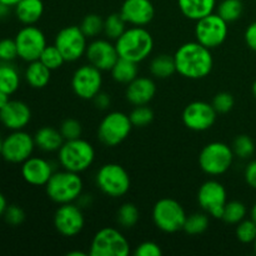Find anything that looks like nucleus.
Instances as JSON below:
<instances>
[{
	"mask_svg": "<svg viewBox=\"0 0 256 256\" xmlns=\"http://www.w3.org/2000/svg\"><path fill=\"white\" fill-rule=\"evenodd\" d=\"M176 72L188 79H202L212 72L214 60L210 49L198 42L182 44L174 54Z\"/></svg>",
	"mask_w": 256,
	"mask_h": 256,
	"instance_id": "obj_1",
	"label": "nucleus"
},
{
	"mask_svg": "<svg viewBox=\"0 0 256 256\" xmlns=\"http://www.w3.org/2000/svg\"><path fill=\"white\" fill-rule=\"evenodd\" d=\"M115 42L119 56L138 64L146 59L154 49L152 34L142 26L129 28Z\"/></svg>",
	"mask_w": 256,
	"mask_h": 256,
	"instance_id": "obj_2",
	"label": "nucleus"
},
{
	"mask_svg": "<svg viewBox=\"0 0 256 256\" xmlns=\"http://www.w3.org/2000/svg\"><path fill=\"white\" fill-rule=\"evenodd\" d=\"M58 158L62 169L80 174L92 166L95 159V150L89 142L82 138L65 140L58 150Z\"/></svg>",
	"mask_w": 256,
	"mask_h": 256,
	"instance_id": "obj_3",
	"label": "nucleus"
},
{
	"mask_svg": "<svg viewBox=\"0 0 256 256\" xmlns=\"http://www.w3.org/2000/svg\"><path fill=\"white\" fill-rule=\"evenodd\" d=\"M82 180L78 172L62 170L54 172L45 185L49 199L56 204H69L79 199L82 192Z\"/></svg>",
	"mask_w": 256,
	"mask_h": 256,
	"instance_id": "obj_4",
	"label": "nucleus"
},
{
	"mask_svg": "<svg viewBox=\"0 0 256 256\" xmlns=\"http://www.w3.org/2000/svg\"><path fill=\"white\" fill-rule=\"evenodd\" d=\"M234 156V152L229 145L214 142L202 148L199 155V165L205 174L218 176L230 169Z\"/></svg>",
	"mask_w": 256,
	"mask_h": 256,
	"instance_id": "obj_5",
	"label": "nucleus"
},
{
	"mask_svg": "<svg viewBox=\"0 0 256 256\" xmlns=\"http://www.w3.org/2000/svg\"><path fill=\"white\" fill-rule=\"evenodd\" d=\"M186 212L184 208L174 199L159 200L152 208V220L158 229L164 232H176L184 229Z\"/></svg>",
	"mask_w": 256,
	"mask_h": 256,
	"instance_id": "obj_6",
	"label": "nucleus"
},
{
	"mask_svg": "<svg viewBox=\"0 0 256 256\" xmlns=\"http://www.w3.org/2000/svg\"><path fill=\"white\" fill-rule=\"evenodd\" d=\"M130 244L114 228H104L95 234L90 245V256H128Z\"/></svg>",
	"mask_w": 256,
	"mask_h": 256,
	"instance_id": "obj_7",
	"label": "nucleus"
},
{
	"mask_svg": "<svg viewBox=\"0 0 256 256\" xmlns=\"http://www.w3.org/2000/svg\"><path fill=\"white\" fill-rule=\"evenodd\" d=\"M96 185L105 195L120 198L130 189V176L126 170L119 164H105L98 172Z\"/></svg>",
	"mask_w": 256,
	"mask_h": 256,
	"instance_id": "obj_8",
	"label": "nucleus"
},
{
	"mask_svg": "<svg viewBox=\"0 0 256 256\" xmlns=\"http://www.w3.org/2000/svg\"><path fill=\"white\" fill-rule=\"evenodd\" d=\"M132 129V124L129 115L122 112H112L100 122L98 138L106 146H116L129 136Z\"/></svg>",
	"mask_w": 256,
	"mask_h": 256,
	"instance_id": "obj_9",
	"label": "nucleus"
},
{
	"mask_svg": "<svg viewBox=\"0 0 256 256\" xmlns=\"http://www.w3.org/2000/svg\"><path fill=\"white\" fill-rule=\"evenodd\" d=\"M229 26L228 22L219 14H209L198 20L195 25V38L196 42L206 46L208 49H215L226 40Z\"/></svg>",
	"mask_w": 256,
	"mask_h": 256,
	"instance_id": "obj_10",
	"label": "nucleus"
},
{
	"mask_svg": "<svg viewBox=\"0 0 256 256\" xmlns=\"http://www.w3.org/2000/svg\"><path fill=\"white\" fill-rule=\"evenodd\" d=\"M34 136L24 130H14L2 140V156L12 164H22L35 149Z\"/></svg>",
	"mask_w": 256,
	"mask_h": 256,
	"instance_id": "obj_11",
	"label": "nucleus"
},
{
	"mask_svg": "<svg viewBox=\"0 0 256 256\" xmlns=\"http://www.w3.org/2000/svg\"><path fill=\"white\" fill-rule=\"evenodd\" d=\"M88 38L80 26H66L60 30L55 36L54 45L60 50L65 62H76L85 55L88 48Z\"/></svg>",
	"mask_w": 256,
	"mask_h": 256,
	"instance_id": "obj_12",
	"label": "nucleus"
},
{
	"mask_svg": "<svg viewBox=\"0 0 256 256\" xmlns=\"http://www.w3.org/2000/svg\"><path fill=\"white\" fill-rule=\"evenodd\" d=\"M18 55L24 62H30L39 60L42 50L46 46V38L39 28L34 25H25L15 36Z\"/></svg>",
	"mask_w": 256,
	"mask_h": 256,
	"instance_id": "obj_13",
	"label": "nucleus"
},
{
	"mask_svg": "<svg viewBox=\"0 0 256 256\" xmlns=\"http://www.w3.org/2000/svg\"><path fill=\"white\" fill-rule=\"evenodd\" d=\"M102 85V70L95 68L94 65H82L75 70L72 79V92L80 99L90 100L94 99L99 94Z\"/></svg>",
	"mask_w": 256,
	"mask_h": 256,
	"instance_id": "obj_14",
	"label": "nucleus"
},
{
	"mask_svg": "<svg viewBox=\"0 0 256 256\" xmlns=\"http://www.w3.org/2000/svg\"><path fill=\"white\" fill-rule=\"evenodd\" d=\"M198 202L210 216L222 219L228 202L226 189L216 180H208L198 192Z\"/></svg>",
	"mask_w": 256,
	"mask_h": 256,
	"instance_id": "obj_15",
	"label": "nucleus"
},
{
	"mask_svg": "<svg viewBox=\"0 0 256 256\" xmlns=\"http://www.w3.org/2000/svg\"><path fill=\"white\" fill-rule=\"evenodd\" d=\"M85 219L82 209L78 205L69 202L58 208L54 215V226L60 235L72 238L84 229Z\"/></svg>",
	"mask_w": 256,
	"mask_h": 256,
	"instance_id": "obj_16",
	"label": "nucleus"
},
{
	"mask_svg": "<svg viewBox=\"0 0 256 256\" xmlns=\"http://www.w3.org/2000/svg\"><path fill=\"white\" fill-rule=\"evenodd\" d=\"M216 110L212 104L205 102H190L182 112V122L194 132H204L210 129L216 120Z\"/></svg>",
	"mask_w": 256,
	"mask_h": 256,
	"instance_id": "obj_17",
	"label": "nucleus"
},
{
	"mask_svg": "<svg viewBox=\"0 0 256 256\" xmlns=\"http://www.w3.org/2000/svg\"><path fill=\"white\" fill-rule=\"evenodd\" d=\"M85 55L89 60V64L94 65L102 72L112 70L120 58L115 44H112L109 40L105 39H96L90 42L86 48Z\"/></svg>",
	"mask_w": 256,
	"mask_h": 256,
	"instance_id": "obj_18",
	"label": "nucleus"
},
{
	"mask_svg": "<svg viewBox=\"0 0 256 256\" xmlns=\"http://www.w3.org/2000/svg\"><path fill=\"white\" fill-rule=\"evenodd\" d=\"M32 119V110L29 105L20 100H9L2 109H0V122L6 129L24 130Z\"/></svg>",
	"mask_w": 256,
	"mask_h": 256,
	"instance_id": "obj_19",
	"label": "nucleus"
},
{
	"mask_svg": "<svg viewBox=\"0 0 256 256\" xmlns=\"http://www.w3.org/2000/svg\"><path fill=\"white\" fill-rule=\"evenodd\" d=\"M120 14L128 24L145 26L154 19L155 9L150 0H125Z\"/></svg>",
	"mask_w": 256,
	"mask_h": 256,
	"instance_id": "obj_20",
	"label": "nucleus"
},
{
	"mask_svg": "<svg viewBox=\"0 0 256 256\" xmlns=\"http://www.w3.org/2000/svg\"><path fill=\"white\" fill-rule=\"evenodd\" d=\"M52 174V165L42 158L30 156L22 164V178L28 184L34 186H45Z\"/></svg>",
	"mask_w": 256,
	"mask_h": 256,
	"instance_id": "obj_21",
	"label": "nucleus"
},
{
	"mask_svg": "<svg viewBox=\"0 0 256 256\" xmlns=\"http://www.w3.org/2000/svg\"><path fill=\"white\" fill-rule=\"evenodd\" d=\"M156 94V85L150 78L138 76L128 84L126 99L130 104L139 106L148 105Z\"/></svg>",
	"mask_w": 256,
	"mask_h": 256,
	"instance_id": "obj_22",
	"label": "nucleus"
},
{
	"mask_svg": "<svg viewBox=\"0 0 256 256\" xmlns=\"http://www.w3.org/2000/svg\"><path fill=\"white\" fill-rule=\"evenodd\" d=\"M178 5L185 18L198 22L214 12L216 0H178Z\"/></svg>",
	"mask_w": 256,
	"mask_h": 256,
	"instance_id": "obj_23",
	"label": "nucleus"
},
{
	"mask_svg": "<svg viewBox=\"0 0 256 256\" xmlns=\"http://www.w3.org/2000/svg\"><path fill=\"white\" fill-rule=\"evenodd\" d=\"M14 9L15 16L24 25H34L44 14L42 0H20Z\"/></svg>",
	"mask_w": 256,
	"mask_h": 256,
	"instance_id": "obj_24",
	"label": "nucleus"
},
{
	"mask_svg": "<svg viewBox=\"0 0 256 256\" xmlns=\"http://www.w3.org/2000/svg\"><path fill=\"white\" fill-rule=\"evenodd\" d=\"M35 145L40 150L46 152H58L62 142H65L60 130L54 129L52 126H42L35 132L34 135Z\"/></svg>",
	"mask_w": 256,
	"mask_h": 256,
	"instance_id": "obj_25",
	"label": "nucleus"
},
{
	"mask_svg": "<svg viewBox=\"0 0 256 256\" xmlns=\"http://www.w3.org/2000/svg\"><path fill=\"white\" fill-rule=\"evenodd\" d=\"M24 76L30 86L34 89H42L49 84L52 70L45 66L40 60H34L29 62Z\"/></svg>",
	"mask_w": 256,
	"mask_h": 256,
	"instance_id": "obj_26",
	"label": "nucleus"
},
{
	"mask_svg": "<svg viewBox=\"0 0 256 256\" xmlns=\"http://www.w3.org/2000/svg\"><path fill=\"white\" fill-rule=\"evenodd\" d=\"M110 72L115 82L120 84H129L138 78L139 66H138V62L125 59V58H119Z\"/></svg>",
	"mask_w": 256,
	"mask_h": 256,
	"instance_id": "obj_27",
	"label": "nucleus"
},
{
	"mask_svg": "<svg viewBox=\"0 0 256 256\" xmlns=\"http://www.w3.org/2000/svg\"><path fill=\"white\" fill-rule=\"evenodd\" d=\"M20 86V74L12 62H0V90L12 95Z\"/></svg>",
	"mask_w": 256,
	"mask_h": 256,
	"instance_id": "obj_28",
	"label": "nucleus"
},
{
	"mask_svg": "<svg viewBox=\"0 0 256 256\" xmlns=\"http://www.w3.org/2000/svg\"><path fill=\"white\" fill-rule=\"evenodd\" d=\"M176 72L174 56L162 54L155 56L150 62V72L158 79H166Z\"/></svg>",
	"mask_w": 256,
	"mask_h": 256,
	"instance_id": "obj_29",
	"label": "nucleus"
},
{
	"mask_svg": "<svg viewBox=\"0 0 256 256\" xmlns=\"http://www.w3.org/2000/svg\"><path fill=\"white\" fill-rule=\"evenodd\" d=\"M242 12H244V4L242 0H222L218 6V14L226 22L239 20Z\"/></svg>",
	"mask_w": 256,
	"mask_h": 256,
	"instance_id": "obj_30",
	"label": "nucleus"
},
{
	"mask_svg": "<svg viewBox=\"0 0 256 256\" xmlns=\"http://www.w3.org/2000/svg\"><path fill=\"white\" fill-rule=\"evenodd\" d=\"M140 218L139 209L136 205L132 204V202H125L119 208L116 214L118 224L124 229H132L138 224Z\"/></svg>",
	"mask_w": 256,
	"mask_h": 256,
	"instance_id": "obj_31",
	"label": "nucleus"
},
{
	"mask_svg": "<svg viewBox=\"0 0 256 256\" xmlns=\"http://www.w3.org/2000/svg\"><path fill=\"white\" fill-rule=\"evenodd\" d=\"M126 24L120 12H114L104 20V34L108 39L116 40L126 30Z\"/></svg>",
	"mask_w": 256,
	"mask_h": 256,
	"instance_id": "obj_32",
	"label": "nucleus"
},
{
	"mask_svg": "<svg viewBox=\"0 0 256 256\" xmlns=\"http://www.w3.org/2000/svg\"><path fill=\"white\" fill-rule=\"evenodd\" d=\"M246 206L245 204H242V202H228L224 208V214H222V219L224 220L226 224H232L238 225L240 222L245 219L246 216Z\"/></svg>",
	"mask_w": 256,
	"mask_h": 256,
	"instance_id": "obj_33",
	"label": "nucleus"
},
{
	"mask_svg": "<svg viewBox=\"0 0 256 256\" xmlns=\"http://www.w3.org/2000/svg\"><path fill=\"white\" fill-rule=\"evenodd\" d=\"M209 218L206 214H200V212H195V214L186 216L184 224V232L189 235H199L202 234L205 230L209 228Z\"/></svg>",
	"mask_w": 256,
	"mask_h": 256,
	"instance_id": "obj_34",
	"label": "nucleus"
},
{
	"mask_svg": "<svg viewBox=\"0 0 256 256\" xmlns=\"http://www.w3.org/2000/svg\"><path fill=\"white\" fill-rule=\"evenodd\" d=\"M39 60L45 65V66L49 68L52 72V70H56L59 69V68H62V64L65 62L64 56H62L60 50L58 49L55 45H46L45 49L42 50Z\"/></svg>",
	"mask_w": 256,
	"mask_h": 256,
	"instance_id": "obj_35",
	"label": "nucleus"
},
{
	"mask_svg": "<svg viewBox=\"0 0 256 256\" xmlns=\"http://www.w3.org/2000/svg\"><path fill=\"white\" fill-rule=\"evenodd\" d=\"M232 149L235 156L240 159H249L255 152V142L249 135H239L235 138Z\"/></svg>",
	"mask_w": 256,
	"mask_h": 256,
	"instance_id": "obj_36",
	"label": "nucleus"
},
{
	"mask_svg": "<svg viewBox=\"0 0 256 256\" xmlns=\"http://www.w3.org/2000/svg\"><path fill=\"white\" fill-rule=\"evenodd\" d=\"M80 29L86 38H95L104 32V20L96 14H89L82 19Z\"/></svg>",
	"mask_w": 256,
	"mask_h": 256,
	"instance_id": "obj_37",
	"label": "nucleus"
},
{
	"mask_svg": "<svg viewBox=\"0 0 256 256\" xmlns=\"http://www.w3.org/2000/svg\"><path fill=\"white\" fill-rule=\"evenodd\" d=\"M236 238L242 244H254L256 239V222L252 219H244L236 226Z\"/></svg>",
	"mask_w": 256,
	"mask_h": 256,
	"instance_id": "obj_38",
	"label": "nucleus"
},
{
	"mask_svg": "<svg viewBox=\"0 0 256 256\" xmlns=\"http://www.w3.org/2000/svg\"><path fill=\"white\" fill-rule=\"evenodd\" d=\"M129 118L132 120V126L144 128L152 122L154 112L146 105H139V106H135V109L130 112Z\"/></svg>",
	"mask_w": 256,
	"mask_h": 256,
	"instance_id": "obj_39",
	"label": "nucleus"
},
{
	"mask_svg": "<svg viewBox=\"0 0 256 256\" xmlns=\"http://www.w3.org/2000/svg\"><path fill=\"white\" fill-rule=\"evenodd\" d=\"M16 58H19V55H18V48L15 39L5 38V39L0 40V62H12Z\"/></svg>",
	"mask_w": 256,
	"mask_h": 256,
	"instance_id": "obj_40",
	"label": "nucleus"
},
{
	"mask_svg": "<svg viewBox=\"0 0 256 256\" xmlns=\"http://www.w3.org/2000/svg\"><path fill=\"white\" fill-rule=\"evenodd\" d=\"M60 132H62L64 140L79 139L82 132V124L75 119H66L60 125Z\"/></svg>",
	"mask_w": 256,
	"mask_h": 256,
	"instance_id": "obj_41",
	"label": "nucleus"
},
{
	"mask_svg": "<svg viewBox=\"0 0 256 256\" xmlns=\"http://www.w3.org/2000/svg\"><path fill=\"white\" fill-rule=\"evenodd\" d=\"M212 104L214 106V109L216 110V112H219V114H226V112H229L234 108L235 100L232 94L224 92L215 95Z\"/></svg>",
	"mask_w": 256,
	"mask_h": 256,
	"instance_id": "obj_42",
	"label": "nucleus"
},
{
	"mask_svg": "<svg viewBox=\"0 0 256 256\" xmlns=\"http://www.w3.org/2000/svg\"><path fill=\"white\" fill-rule=\"evenodd\" d=\"M4 219L12 226H19L20 224H22L25 220V212L18 205H8L6 210L4 212Z\"/></svg>",
	"mask_w": 256,
	"mask_h": 256,
	"instance_id": "obj_43",
	"label": "nucleus"
},
{
	"mask_svg": "<svg viewBox=\"0 0 256 256\" xmlns=\"http://www.w3.org/2000/svg\"><path fill=\"white\" fill-rule=\"evenodd\" d=\"M134 254L135 256H160L162 252L156 242H144L136 248Z\"/></svg>",
	"mask_w": 256,
	"mask_h": 256,
	"instance_id": "obj_44",
	"label": "nucleus"
},
{
	"mask_svg": "<svg viewBox=\"0 0 256 256\" xmlns=\"http://www.w3.org/2000/svg\"><path fill=\"white\" fill-rule=\"evenodd\" d=\"M245 182L252 189L256 190V160H252L245 168Z\"/></svg>",
	"mask_w": 256,
	"mask_h": 256,
	"instance_id": "obj_45",
	"label": "nucleus"
},
{
	"mask_svg": "<svg viewBox=\"0 0 256 256\" xmlns=\"http://www.w3.org/2000/svg\"><path fill=\"white\" fill-rule=\"evenodd\" d=\"M245 42H246L248 46L256 52V22H252L249 26L246 28L244 34Z\"/></svg>",
	"mask_w": 256,
	"mask_h": 256,
	"instance_id": "obj_46",
	"label": "nucleus"
},
{
	"mask_svg": "<svg viewBox=\"0 0 256 256\" xmlns=\"http://www.w3.org/2000/svg\"><path fill=\"white\" fill-rule=\"evenodd\" d=\"M94 104L95 106L98 108V109L100 110H105L108 109V108L110 106V102H112V100H110V96L106 94V92H100L99 94H96L94 96Z\"/></svg>",
	"mask_w": 256,
	"mask_h": 256,
	"instance_id": "obj_47",
	"label": "nucleus"
},
{
	"mask_svg": "<svg viewBox=\"0 0 256 256\" xmlns=\"http://www.w3.org/2000/svg\"><path fill=\"white\" fill-rule=\"evenodd\" d=\"M12 12V6L9 5L4 4V2H0V20H5L8 19V16L10 15Z\"/></svg>",
	"mask_w": 256,
	"mask_h": 256,
	"instance_id": "obj_48",
	"label": "nucleus"
},
{
	"mask_svg": "<svg viewBox=\"0 0 256 256\" xmlns=\"http://www.w3.org/2000/svg\"><path fill=\"white\" fill-rule=\"evenodd\" d=\"M9 94H6L5 92H2V90H0V109H2V108L5 106V105L9 102Z\"/></svg>",
	"mask_w": 256,
	"mask_h": 256,
	"instance_id": "obj_49",
	"label": "nucleus"
},
{
	"mask_svg": "<svg viewBox=\"0 0 256 256\" xmlns=\"http://www.w3.org/2000/svg\"><path fill=\"white\" fill-rule=\"evenodd\" d=\"M6 208H8L6 199H5L4 195H2V192H0V216H2V215H4V212H5V210H6Z\"/></svg>",
	"mask_w": 256,
	"mask_h": 256,
	"instance_id": "obj_50",
	"label": "nucleus"
},
{
	"mask_svg": "<svg viewBox=\"0 0 256 256\" xmlns=\"http://www.w3.org/2000/svg\"><path fill=\"white\" fill-rule=\"evenodd\" d=\"M0 2H4V4H6V5H9V6L15 8V6H16L18 2H20V0H0Z\"/></svg>",
	"mask_w": 256,
	"mask_h": 256,
	"instance_id": "obj_51",
	"label": "nucleus"
},
{
	"mask_svg": "<svg viewBox=\"0 0 256 256\" xmlns=\"http://www.w3.org/2000/svg\"><path fill=\"white\" fill-rule=\"evenodd\" d=\"M68 256H86V254L82 252H68Z\"/></svg>",
	"mask_w": 256,
	"mask_h": 256,
	"instance_id": "obj_52",
	"label": "nucleus"
},
{
	"mask_svg": "<svg viewBox=\"0 0 256 256\" xmlns=\"http://www.w3.org/2000/svg\"><path fill=\"white\" fill-rule=\"evenodd\" d=\"M250 215H252V219L256 222V202L254 204V206L252 208V212H250Z\"/></svg>",
	"mask_w": 256,
	"mask_h": 256,
	"instance_id": "obj_53",
	"label": "nucleus"
},
{
	"mask_svg": "<svg viewBox=\"0 0 256 256\" xmlns=\"http://www.w3.org/2000/svg\"><path fill=\"white\" fill-rule=\"evenodd\" d=\"M252 95H254V98L256 99V80L254 82V84H252Z\"/></svg>",
	"mask_w": 256,
	"mask_h": 256,
	"instance_id": "obj_54",
	"label": "nucleus"
},
{
	"mask_svg": "<svg viewBox=\"0 0 256 256\" xmlns=\"http://www.w3.org/2000/svg\"><path fill=\"white\" fill-rule=\"evenodd\" d=\"M2 140L4 139L0 140V155H2Z\"/></svg>",
	"mask_w": 256,
	"mask_h": 256,
	"instance_id": "obj_55",
	"label": "nucleus"
},
{
	"mask_svg": "<svg viewBox=\"0 0 256 256\" xmlns=\"http://www.w3.org/2000/svg\"><path fill=\"white\" fill-rule=\"evenodd\" d=\"M254 249H255V252H256V239H255V242H254Z\"/></svg>",
	"mask_w": 256,
	"mask_h": 256,
	"instance_id": "obj_56",
	"label": "nucleus"
},
{
	"mask_svg": "<svg viewBox=\"0 0 256 256\" xmlns=\"http://www.w3.org/2000/svg\"><path fill=\"white\" fill-rule=\"evenodd\" d=\"M2 134H0V140H2Z\"/></svg>",
	"mask_w": 256,
	"mask_h": 256,
	"instance_id": "obj_57",
	"label": "nucleus"
}]
</instances>
